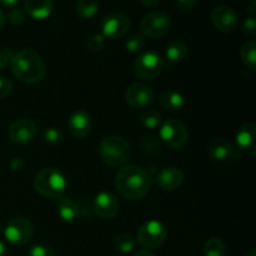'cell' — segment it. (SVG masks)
<instances>
[{"label": "cell", "mask_w": 256, "mask_h": 256, "mask_svg": "<svg viewBox=\"0 0 256 256\" xmlns=\"http://www.w3.org/2000/svg\"><path fill=\"white\" fill-rule=\"evenodd\" d=\"M8 20L10 24L12 25H20L24 22L25 20V12L22 9H12V12L8 14Z\"/></svg>", "instance_id": "obj_33"}, {"label": "cell", "mask_w": 256, "mask_h": 256, "mask_svg": "<svg viewBox=\"0 0 256 256\" xmlns=\"http://www.w3.org/2000/svg\"><path fill=\"white\" fill-rule=\"evenodd\" d=\"M56 210L60 219L65 222H74L79 218V206L70 198H59Z\"/></svg>", "instance_id": "obj_20"}, {"label": "cell", "mask_w": 256, "mask_h": 256, "mask_svg": "<svg viewBox=\"0 0 256 256\" xmlns=\"http://www.w3.org/2000/svg\"><path fill=\"white\" fill-rule=\"evenodd\" d=\"M4 24H5V15L4 12H2V10L0 9V29H2Z\"/></svg>", "instance_id": "obj_42"}, {"label": "cell", "mask_w": 256, "mask_h": 256, "mask_svg": "<svg viewBox=\"0 0 256 256\" xmlns=\"http://www.w3.org/2000/svg\"><path fill=\"white\" fill-rule=\"evenodd\" d=\"M130 29V22L122 12H112L102 19V34L105 39H120Z\"/></svg>", "instance_id": "obj_12"}, {"label": "cell", "mask_w": 256, "mask_h": 256, "mask_svg": "<svg viewBox=\"0 0 256 256\" xmlns=\"http://www.w3.org/2000/svg\"><path fill=\"white\" fill-rule=\"evenodd\" d=\"M240 56H242V62L246 65L249 69L254 70L256 68V42L255 40H249L245 42L240 50Z\"/></svg>", "instance_id": "obj_25"}, {"label": "cell", "mask_w": 256, "mask_h": 256, "mask_svg": "<svg viewBox=\"0 0 256 256\" xmlns=\"http://www.w3.org/2000/svg\"><path fill=\"white\" fill-rule=\"evenodd\" d=\"M66 186V178L56 168H45L35 175V190L45 198L59 199L64 195Z\"/></svg>", "instance_id": "obj_3"}, {"label": "cell", "mask_w": 256, "mask_h": 256, "mask_svg": "<svg viewBox=\"0 0 256 256\" xmlns=\"http://www.w3.org/2000/svg\"><path fill=\"white\" fill-rule=\"evenodd\" d=\"M100 156L102 162L110 166H122L129 162L132 156V146L124 138L110 135L100 144Z\"/></svg>", "instance_id": "obj_4"}, {"label": "cell", "mask_w": 256, "mask_h": 256, "mask_svg": "<svg viewBox=\"0 0 256 256\" xmlns=\"http://www.w3.org/2000/svg\"><path fill=\"white\" fill-rule=\"evenodd\" d=\"M29 256H56V255H55L54 250H52V248L46 246V245L38 244L30 248Z\"/></svg>", "instance_id": "obj_31"}, {"label": "cell", "mask_w": 256, "mask_h": 256, "mask_svg": "<svg viewBox=\"0 0 256 256\" xmlns=\"http://www.w3.org/2000/svg\"><path fill=\"white\" fill-rule=\"evenodd\" d=\"M18 2H19V0H0V4L4 5V6H14Z\"/></svg>", "instance_id": "obj_39"}, {"label": "cell", "mask_w": 256, "mask_h": 256, "mask_svg": "<svg viewBox=\"0 0 256 256\" xmlns=\"http://www.w3.org/2000/svg\"><path fill=\"white\" fill-rule=\"evenodd\" d=\"M188 52V45L182 40H172L168 44L166 49H165V56L169 62H179L186 58Z\"/></svg>", "instance_id": "obj_22"}, {"label": "cell", "mask_w": 256, "mask_h": 256, "mask_svg": "<svg viewBox=\"0 0 256 256\" xmlns=\"http://www.w3.org/2000/svg\"><path fill=\"white\" fill-rule=\"evenodd\" d=\"M24 165H25V162L22 158H14V159L10 162V170H12V172H20L22 168H24Z\"/></svg>", "instance_id": "obj_37"}, {"label": "cell", "mask_w": 256, "mask_h": 256, "mask_svg": "<svg viewBox=\"0 0 256 256\" xmlns=\"http://www.w3.org/2000/svg\"><path fill=\"white\" fill-rule=\"evenodd\" d=\"M8 254V249H6V245L0 240V256H6Z\"/></svg>", "instance_id": "obj_41"}, {"label": "cell", "mask_w": 256, "mask_h": 256, "mask_svg": "<svg viewBox=\"0 0 256 256\" xmlns=\"http://www.w3.org/2000/svg\"><path fill=\"white\" fill-rule=\"evenodd\" d=\"M132 256H155L154 254H152L150 252H148V250L142 249V250H138L136 252H135Z\"/></svg>", "instance_id": "obj_40"}, {"label": "cell", "mask_w": 256, "mask_h": 256, "mask_svg": "<svg viewBox=\"0 0 256 256\" xmlns=\"http://www.w3.org/2000/svg\"><path fill=\"white\" fill-rule=\"evenodd\" d=\"M159 102L164 109L169 112H180L185 106L184 96L174 90L162 92L159 96Z\"/></svg>", "instance_id": "obj_21"}, {"label": "cell", "mask_w": 256, "mask_h": 256, "mask_svg": "<svg viewBox=\"0 0 256 256\" xmlns=\"http://www.w3.org/2000/svg\"><path fill=\"white\" fill-rule=\"evenodd\" d=\"M105 45V36L102 34V32H95V34H92L86 40V46L88 49L92 52H100V50L104 48Z\"/></svg>", "instance_id": "obj_30"}, {"label": "cell", "mask_w": 256, "mask_h": 256, "mask_svg": "<svg viewBox=\"0 0 256 256\" xmlns=\"http://www.w3.org/2000/svg\"><path fill=\"white\" fill-rule=\"evenodd\" d=\"M202 252H204V256H225L226 255V248L222 240L212 238L204 244Z\"/></svg>", "instance_id": "obj_26"}, {"label": "cell", "mask_w": 256, "mask_h": 256, "mask_svg": "<svg viewBox=\"0 0 256 256\" xmlns=\"http://www.w3.org/2000/svg\"><path fill=\"white\" fill-rule=\"evenodd\" d=\"M119 200L116 199L115 195L112 192H102L95 196L94 202H92V209H94L95 214L104 220H112L119 212Z\"/></svg>", "instance_id": "obj_14"}, {"label": "cell", "mask_w": 256, "mask_h": 256, "mask_svg": "<svg viewBox=\"0 0 256 256\" xmlns=\"http://www.w3.org/2000/svg\"><path fill=\"white\" fill-rule=\"evenodd\" d=\"M140 2H142L144 6L152 8V6H155V5L159 4L160 0H140Z\"/></svg>", "instance_id": "obj_38"}, {"label": "cell", "mask_w": 256, "mask_h": 256, "mask_svg": "<svg viewBox=\"0 0 256 256\" xmlns=\"http://www.w3.org/2000/svg\"><path fill=\"white\" fill-rule=\"evenodd\" d=\"M36 132L38 125L34 120L22 118V119L15 120L9 126V138L15 144H29L34 140Z\"/></svg>", "instance_id": "obj_13"}, {"label": "cell", "mask_w": 256, "mask_h": 256, "mask_svg": "<svg viewBox=\"0 0 256 256\" xmlns=\"http://www.w3.org/2000/svg\"><path fill=\"white\" fill-rule=\"evenodd\" d=\"M154 99V90L142 82H135L125 90V100L130 106L135 109H144L150 106Z\"/></svg>", "instance_id": "obj_10"}, {"label": "cell", "mask_w": 256, "mask_h": 256, "mask_svg": "<svg viewBox=\"0 0 256 256\" xmlns=\"http://www.w3.org/2000/svg\"><path fill=\"white\" fill-rule=\"evenodd\" d=\"M52 0H25L22 10L32 19L44 20L52 15Z\"/></svg>", "instance_id": "obj_19"}, {"label": "cell", "mask_w": 256, "mask_h": 256, "mask_svg": "<svg viewBox=\"0 0 256 256\" xmlns=\"http://www.w3.org/2000/svg\"><path fill=\"white\" fill-rule=\"evenodd\" d=\"M160 139L169 148L182 149L189 139V132L182 122L176 119H168L160 128Z\"/></svg>", "instance_id": "obj_8"}, {"label": "cell", "mask_w": 256, "mask_h": 256, "mask_svg": "<svg viewBox=\"0 0 256 256\" xmlns=\"http://www.w3.org/2000/svg\"><path fill=\"white\" fill-rule=\"evenodd\" d=\"M256 125L252 122H246L242 125L235 132V142H236L238 150L252 156L256 155Z\"/></svg>", "instance_id": "obj_16"}, {"label": "cell", "mask_w": 256, "mask_h": 256, "mask_svg": "<svg viewBox=\"0 0 256 256\" xmlns=\"http://www.w3.org/2000/svg\"><path fill=\"white\" fill-rule=\"evenodd\" d=\"M165 66V62L158 52H146L140 55L134 64V72L142 80H154L160 75Z\"/></svg>", "instance_id": "obj_7"}, {"label": "cell", "mask_w": 256, "mask_h": 256, "mask_svg": "<svg viewBox=\"0 0 256 256\" xmlns=\"http://www.w3.org/2000/svg\"><path fill=\"white\" fill-rule=\"evenodd\" d=\"M2 232L10 244L24 245L32 239V225L25 218H14L8 222Z\"/></svg>", "instance_id": "obj_9"}, {"label": "cell", "mask_w": 256, "mask_h": 256, "mask_svg": "<svg viewBox=\"0 0 256 256\" xmlns=\"http://www.w3.org/2000/svg\"><path fill=\"white\" fill-rule=\"evenodd\" d=\"M92 129V119L85 110H76L68 120V130L76 139H84Z\"/></svg>", "instance_id": "obj_15"}, {"label": "cell", "mask_w": 256, "mask_h": 256, "mask_svg": "<svg viewBox=\"0 0 256 256\" xmlns=\"http://www.w3.org/2000/svg\"><path fill=\"white\" fill-rule=\"evenodd\" d=\"M2 230H4V228H2V224H0V234H2Z\"/></svg>", "instance_id": "obj_44"}, {"label": "cell", "mask_w": 256, "mask_h": 256, "mask_svg": "<svg viewBox=\"0 0 256 256\" xmlns=\"http://www.w3.org/2000/svg\"><path fill=\"white\" fill-rule=\"evenodd\" d=\"M42 140L52 146H56L62 142L64 134L59 128H48L42 132Z\"/></svg>", "instance_id": "obj_28"}, {"label": "cell", "mask_w": 256, "mask_h": 256, "mask_svg": "<svg viewBox=\"0 0 256 256\" xmlns=\"http://www.w3.org/2000/svg\"><path fill=\"white\" fill-rule=\"evenodd\" d=\"M166 236V228L162 222L158 220H149L139 228L136 240L145 250H154L164 244Z\"/></svg>", "instance_id": "obj_5"}, {"label": "cell", "mask_w": 256, "mask_h": 256, "mask_svg": "<svg viewBox=\"0 0 256 256\" xmlns=\"http://www.w3.org/2000/svg\"><path fill=\"white\" fill-rule=\"evenodd\" d=\"M12 92V80L5 76H0V100L9 96Z\"/></svg>", "instance_id": "obj_32"}, {"label": "cell", "mask_w": 256, "mask_h": 256, "mask_svg": "<svg viewBox=\"0 0 256 256\" xmlns=\"http://www.w3.org/2000/svg\"><path fill=\"white\" fill-rule=\"evenodd\" d=\"M238 152L239 150L235 149L232 142L222 138L214 139L208 145V154L212 160H216V162H225V160L239 158L240 155L238 154Z\"/></svg>", "instance_id": "obj_17"}, {"label": "cell", "mask_w": 256, "mask_h": 256, "mask_svg": "<svg viewBox=\"0 0 256 256\" xmlns=\"http://www.w3.org/2000/svg\"><path fill=\"white\" fill-rule=\"evenodd\" d=\"M152 175L134 165L122 166L115 176V188L128 200H140L152 189Z\"/></svg>", "instance_id": "obj_1"}, {"label": "cell", "mask_w": 256, "mask_h": 256, "mask_svg": "<svg viewBox=\"0 0 256 256\" xmlns=\"http://www.w3.org/2000/svg\"><path fill=\"white\" fill-rule=\"evenodd\" d=\"M212 25L219 32L229 34V32H235L238 26H239V15L230 6L219 5V6L212 9Z\"/></svg>", "instance_id": "obj_11"}, {"label": "cell", "mask_w": 256, "mask_h": 256, "mask_svg": "<svg viewBox=\"0 0 256 256\" xmlns=\"http://www.w3.org/2000/svg\"><path fill=\"white\" fill-rule=\"evenodd\" d=\"M172 19L166 12H152L145 15L140 22V30L144 36L150 39H160L170 32Z\"/></svg>", "instance_id": "obj_6"}, {"label": "cell", "mask_w": 256, "mask_h": 256, "mask_svg": "<svg viewBox=\"0 0 256 256\" xmlns=\"http://www.w3.org/2000/svg\"><path fill=\"white\" fill-rule=\"evenodd\" d=\"M75 10L82 19H92L99 10V0H76Z\"/></svg>", "instance_id": "obj_23"}, {"label": "cell", "mask_w": 256, "mask_h": 256, "mask_svg": "<svg viewBox=\"0 0 256 256\" xmlns=\"http://www.w3.org/2000/svg\"><path fill=\"white\" fill-rule=\"evenodd\" d=\"M246 256H256V250L255 249H252L249 252H248Z\"/></svg>", "instance_id": "obj_43"}, {"label": "cell", "mask_w": 256, "mask_h": 256, "mask_svg": "<svg viewBox=\"0 0 256 256\" xmlns=\"http://www.w3.org/2000/svg\"><path fill=\"white\" fill-rule=\"evenodd\" d=\"M10 66L12 74L26 84L39 82L45 75L44 60L32 49H22L12 55Z\"/></svg>", "instance_id": "obj_2"}, {"label": "cell", "mask_w": 256, "mask_h": 256, "mask_svg": "<svg viewBox=\"0 0 256 256\" xmlns=\"http://www.w3.org/2000/svg\"><path fill=\"white\" fill-rule=\"evenodd\" d=\"M12 58V54L10 50H0V70H2L8 65H10Z\"/></svg>", "instance_id": "obj_36"}, {"label": "cell", "mask_w": 256, "mask_h": 256, "mask_svg": "<svg viewBox=\"0 0 256 256\" xmlns=\"http://www.w3.org/2000/svg\"><path fill=\"white\" fill-rule=\"evenodd\" d=\"M242 32L244 34L249 35V36L254 38L256 35V22L254 16H249L244 20L242 22Z\"/></svg>", "instance_id": "obj_34"}, {"label": "cell", "mask_w": 256, "mask_h": 256, "mask_svg": "<svg viewBox=\"0 0 256 256\" xmlns=\"http://www.w3.org/2000/svg\"><path fill=\"white\" fill-rule=\"evenodd\" d=\"M156 182L162 190L172 192L182 186V184L184 182V174L178 168L168 166L158 174Z\"/></svg>", "instance_id": "obj_18"}, {"label": "cell", "mask_w": 256, "mask_h": 256, "mask_svg": "<svg viewBox=\"0 0 256 256\" xmlns=\"http://www.w3.org/2000/svg\"><path fill=\"white\" fill-rule=\"evenodd\" d=\"M198 4V0H176V6L182 12H189L194 9Z\"/></svg>", "instance_id": "obj_35"}, {"label": "cell", "mask_w": 256, "mask_h": 256, "mask_svg": "<svg viewBox=\"0 0 256 256\" xmlns=\"http://www.w3.org/2000/svg\"><path fill=\"white\" fill-rule=\"evenodd\" d=\"M145 45V39H144V35L142 34H132L130 35L129 38L126 39L125 42V49L130 52H140V50L144 48Z\"/></svg>", "instance_id": "obj_29"}, {"label": "cell", "mask_w": 256, "mask_h": 256, "mask_svg": "<svg viewBox=\"0 0 256 256\" xmlns=\"http://www.w3.org/2000/svg\"><path fill=\"white\" fill-rule=\"evenodd\" d=\"M135 245H136V239L132 235L128 234V232H122V234L118 235L114 240V246L122 254H130L134 252Z\"/></svg>", "instance_id": "obj_24"}, {"label": "cell", "mask_w": 256, "mask_h": 256, "mask_svg": "<svg viewBox=\"0 0 256 256\" xmlns=\"http://www.w3.org/2000/svg\"><path fill=\"white\" fill-rule=\"evenodd\" d=\"M162 122V115H160V112H156V110H145V112L140 115V122H142V126L146 128V129L149 130L159 128Z\"/></svg>", "instance_id": "obj_27"}]
</instances>
